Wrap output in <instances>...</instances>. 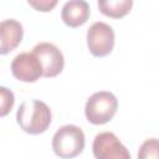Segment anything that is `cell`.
<instances>
[{"label": "cell", "mask_w": 159, "mask_h": 159, "mask_svg": "<svg viewBox=\"0 0 159 159\" xmlns=\"http://www.w3.org/2000/svg\"><path fill=\"white\" fill-rule=\"evenodd\" d=\"M87 46L89 52L96 57L109 55L114 46V31L106 22H93L87 30Z\"/></svg>", "instance_id": "277c9868"}, {"label": "cell", "mask_w": 159, "mask_h": 159, "mask_svg": "<svg viewBox=\"0 0 159 159\" xmlns=\"http://www.w3.org/2000/svg\"><path fill=\"white\" fill-rule=\"evenodd\" d=\"M138 159H159V139L149 138L144 140L139 147Z\"/></svg>", "instance_id": "8fae6325"}, {"label": "cell", "mask_w": 159, "mask_h": 159, "mask_svg": "<svg viewBox=\"0 0 159 159\" xmlns=\"http://www.w3.org/2000/svg\"><path fill=\"white\" fill-rule=\"evenodd\" d=\"M86 139L83 130L75 124H66L57 129L52 137V149L62 159H72L82 153Z\"/></svg>", "instance_id": "7a4b0ae2"}, {"label": "cell", "mask_w": 159, "mask_h": 159, "mask_svg": "<svg viewBox=\"0 0 159 159\" xmlns=\"http://www.w3.org/2000/svg\"><path fill=\"white\" fill-rule=\"evenodd\" d=\"M32 53L39 58L43 77H56L65 66V58L58 47L50 42H40L32 48Z\"/></svg>", "instance_id": "8992f818"}, {"label": "cell", "mask_w": 159, "mask_h": 159, "mask_svg": "<svg viewBox=\"0 0 159 159\" xmlns=\"http://www.w3.org/2000/svg\"><path fill=\"white\" fill-rule=\"evenodd\" d=\"M29 5L34 6L39 11H51L52 7H55L57 5V1L56 0H52V1H48V0H40V1L29 0Z\"/></svg>", "instance_id": "4fadbf2b"}, {"label": "cell", "mask_w": 159, "mask_h": 159, "mask_svg": "<svg viewBox=\"0 0 159 159\" xmlns=\"http://www.w3.org/2000/svg\"><path fill=\"white\" fill-rule=\"evenodd\" d=\"M91 14V9L87 1L84 0H70L65 2L61 19L62 21L70 27H78L83 25Z\"/></svg>", "instance_id": "9c48e42d"}, {"label": "cell", "mask_w": 159, "mask_h": 159, "mask_svg": "<svg viewBox=\"0 0 159 159\" xmlns=\"http://www.w3.org/2000/svg\"><path fill=\"white\" fill-rule=\"evenodd\" d=\"M96 159H132L129 150L112 132L98 133L92 144Z\"/></svg>", "instance_id": "5b68a950"}, {"label": "cell", "mask_w": 159, "mask_h": 159, "mask_svg": "<svg viewBox=\"0 0 159 159\" xmlns=\"http://www.w3.org/2000/svg\"><path fill=\"white\" fill-rule=\"evenodd\" d=\"M118 109L117 97L108 91H99L93 93L86 102L84 114L89 123L99 125L108 123Z\"/></svg>", "instance_id": "3957f363"}, {"label": "cell", "mask_w": 159, "mask_h": 159, "mask_svg": "<svg viewBox=\"0 0 159 159\" xmlns=\"http://www.w3.org/2000/svg\"><path fill=\"white\" fill-rule=\"evenodd\" d=\"M12 76L21 82H36L42 73L39 58L32 52H21L14 57L10 65Z\"/></svg>", "instance_id": "52a82bcc"}, {"label": "cell", "mask_w": 159, "mask_h": 159, "mask_svg": "<svg viewBox=\"0 0 159 159\" xmlns=\"http://www.w3.org/2000/svg\"><path fill=\"white\" fill-rule=\"evenodd\" d=\"M97 6L103 15L113 19H119L125 16L130 11L133 6V1L132 0H98Z\"/></svg>", "instance_id": "30bf717a"}, {"label": "cell", "mask_w": 159, "mask_h": 159, "mask_svg": "<svg viewBox=\"0 0 159 159\" xmlns=\"http://www.w3.org/2000/svg\"><path fill=\"white\" fill-rule=\"evenodd\" d=\"M16 122L24 132L41 134L51 124V109L40 99L25 101L16 112Z\"/></svg>", "instance_id": "6da1fadb"}, {"label": "cell", "mask_w": 159, "mask_h": 159, "mask_svg": "<svg viewBox=\"0 0 159 159\" xmlns=\"http://www.w3.org/2000/svg\"><path fill=\"white\" fill-rule=\"evenodd\" d=\"M24 36L22 25L15 19L2 20L0 24V53L6 55L15 50Z\"/></svg>", "instance_id": "ba28073f"}, {"label": "cell", "mask_w": 159, "mask_h": 159, "mask_svg": "<svg viewBox=\"0 0 159 159\" xmlns=\"http://www.w3.org/2000/svg\"><path fill=\"white\" fill-rule=\"evenodd\" d=\"M0 93H1V109H0V116L4 117V116H6L11 111L15 99H14V93L11 91H9L4 86L0 87Z\"/></svg>", "instance_id": "7c38bea8"}]
</instances>
